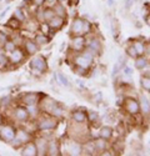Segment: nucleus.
Returning <instances> with one entry per match:
<instances>
[{"label": "nucleus", "instance_id": "nucleus-10", "mask_svg": "<svg viewBox=\"0 0 150 156\" xmlns=\"http://www.w3.org/2000/svg\"><path fill=\"white\" fill-rule=\"evenodd\" d=\"M70 50L73 53H80L85 49L86 45V37L84 35H77V36H71L70 40Z\"/></svg>", "mask_w": 150, "mask_h": 156}, {"label": "nucleus", "instance_id": "nucleus-25", "mask_svg": "<svg viewBox=\"0 0 150 156\" xmlns=\"http://www.w3.org/2000/svg\"><path fill=\"white\" fill-rule=\"evenodd\" d=\"M93 144H94V147H95V151H96V152H104V151L108 150V147H109L108 140L102 139V137H98L96 140H94Z\"/></svg>", "mask_w": 150, "mask_h": 156}, {"label": "nucleus", "instance_id": "nucleus-40", "mask_svg": "<svg viewBox=\"0 0 150 156\" xmlns=\"http://www.w3.org/2000/svg\"><path fill=\"white\" fill-rule=\"evenodd\" d=\"M98 119H99V115H98L96 111H89L88 112V121L91 122L93 125L95 122H98Z\"/></svg>", "mask_w": 150, "mask_h": 156}, {"label": "nucleus", "instance_id": "nucleus-26", "mask_svg": "<svg viewBox=\"0 0 150 156\" xmlns=\"http://www.w3.org/2000/svg\"><path fill=\"white\" fill-rule=\"evenodd\" d=\"M12 16L16 18V19H18L19 21H21V23H24L25 20L29 18V16H28V11H27V9H24L23 6L16 8V9L14 10V12H12Z\"/></svg>", "mask_w": 150, "mask_h": 156}, {"label": "nucleus", "instance_id": "nucleus-12", "mask_svg": "<svg viewBox=\"0 0 150 156\" xmlns=\"http://www.w3.org/2000/svg\"><path fill=\"white\" fill-rule=\"evenodd\" d=\"M70 60L75 66H79V68H83L86 70H89L93 65V62L90 60H88L81 53H73V56L70 58Z\"/></svg>", "mask_w": 150, "mask_h": 156}, {"label": "nucleus", "instance_id": "nucleus-34", "mask_svg": "<svg viewBox=\"0 0 150 156\" xmlns=\"http://www.w3.org/2000/svg\"><path fill=\"white\" fill-rule=\"evenodd\" d=\"M43 16H44V21H49L52 18H54L55 16V12H54L53 8L44 6L43 8Z\"/></svg>", "mask_w": 150, "mask_h": 156}, {"label": "nucleus", "instance_id": "nucleus-52", "mask_svg": "<svg viewBox=\"0 0 150 156\" xmlns=\"http://www.w3.org/2000/svg\"><path fill=\"white\" fill-rule=\"evenodd\" d=\"M68 2H70V0H58V3H61V4H65Z\"/></svg>", "mask_w": 150, "mask_h": 156}, {"label": "nucleus", "instance_id": "nucleus-46", "mask_svg": "<svg viewBox=\"0 0 150 156\" xmlns=\"http://www.w3.org/2000/svg\"><path fill=\"white\" fill-rule=\"evenodd\" d=\"M124 6H125V9H130L131 6H133V4L135 3V0H124Z\"/></svg>", "mask_w": 150, "mask_h": 156}, {"label": "nucleus", "instance_id": "nucleus-55", "mask_svg": "<svg viewBox=\"0 0 150 156\" xmlns=\"http://www.w3.org/2000/svg\"><path fill=\"white\" fill-rule=\"evenodd\" d=\"M3 2H4V0H0V4H2V3H3Z\"/></svg>", "mask_w": 150, "mask_h": 156}, {"label": "nucleus", "instance_id": "nucleus-9", "mask_svg": "<svg viewBox=\"0 0 150 156\" xmlns=\"http://www.w3.org/2000/svg\"><path fill=\"white\" fill-rule=\"evenodd\" d=\"M35 142V146H36V150H38V156H45L46 155V151H48V144H49V139L45 137L43 134H38L36 136H34V140Z\"/></svg>", "mask_w": 150, "mask_h": 156}, {"label": "nucleus", "instance_id": "nucleus-54", "mask_svg": "<svg viewBox=\"0 0 150 156\" xmlns=\"http://www.w3.org/2000/svg\"><path fill=\"white\" fill-rule=\"evenodd\" d=\"M145 76L150 77V69H149V70H146V73H145Z\"/></svg>", "mask_w": 150, "mask_h": 156}, {"label": "nucleus", "instance_id": "nucleus-18", "mask_svg": "<svg viewBox=\"0 0 150 156\" xmlns=\"http://www.w3.org/2000/svg\"><path fill=\"white\" fill-rule=\"evenodd\" d=\"M48 24H49V27H50V29H52L53 31H59L60 29H62V27L65 25V23H66V19L65 18H61V16H58V15H55L54 18H52L49 21H46Z\"/></svg>", "mask_w": 150, "mask_h": 156}, {"label": "nucleus", "instance_id": "nucleus-11", "mask_svg": "<svg viewBox=\"0 0 150 156\" xmlns=\"http://www.w3.org/2000/svg\"><path fill=\"white\" fill-rule=\"evenodd\" d=\"M21 48L24 49L25 54H27L28 56H33V55L38 54V53H39V50H40V48L38 46V44L33 40V37L31 39L24 37V40L21 43Z\"/></svg>", "mask_w": 150, "mask_h": 156}, {"label": "nucleus", "instance_id": "nucleus-22", "mask_svg": "<svg viewBox=\"0 0 150 156\" xmlns=\"http://www.w3.org/2000/svg\"><path fill=\"white\" fill-rule=\"evenodd\" d=\"M49 115H52V116H54L55 119L60 120V119L64 118V115H65V109H64V106H62L59 101H56V104L53 106V109L50 110Z\"/></svg>", "mask_w": 150, "mask_h": 156}, {"label": "nucleus", "instance_id": "nucleus-15", "mask_svg": "<svg viewBox=\"0 0 150 156\" xmlns=\"http://www.w3.org/2000/svg\"><path fill=\"white\" fill-rule=\"evenodd\" d=\"M46 155H49V156H59V155H61V146H60V142H59L55 137L49 139Z\"/></svg>", "mask_w": 150, "mask_h": 156}, {"label": "nucleus", "instance_id": "nucleus-19", "mask_svg": "<svg viewBox=\"0 0 150 156\" xmlns=\"http://www.w3.org/2000/svg\"><path fill=\"white\" fill-rule=\"evenodd\" d=\"M71 121L78 124H85L88 121V114L84 109H77L71 112Z\"/></svg>", "mask_w": 150, "mask_h": 156}, {"label": "nucleus", "instance_id": "nucleus-6", "mask_svg": "<svg viewBox=\"0 0 150 156\" xmlns=\"http://www.w3.org/2000/svg\"><path fill=\"white\" fill-rule=\"evenodd\" d=\"M44 95L40 94V93H25V94H21L19 96V100L18 102L19 104H23L25 106H30V105H39V102L41 100Z\"/></svg>", "mask_w": 150, "mask_h": 156}, {"label": "nucleus", "instance_id": "nucleus-1", "mask_svg": "<svg viewBox=\"0 0 150 156\" xmlns=\"http://www.w3.org/2000/svg\"><path fill=\"white\" fill-rule=\"evenodd\" d=\"M36 124V130L38 133H44V131H53L58 126V119H55L54 116L41 112L38 118L35 119Z\"/></svg>", "mask_w": 150, "mask_h": 156}, {"label": "nucleus", "instance_id": "nucleus-23", "mask_svg": "<svg viewBox=\"0 0 150 156\" xmlns=\"http://www.w3.org/2000/svg\"><path fill=\"white\" fill-rule=\"evenodd\" d=\"M139 105H140V111L143 112V115L150 116V101L145 95L139 96Z\"/></svg>", "mask_w": 150, "mask_h": 156}, {"label": "nucleus", "instance_id": "nucleus-33", "mask_svg": "<svg viewBox=\"0 0 150 156\" xmlns=\"http://www.w3.org/2000/svg\"><path fill=\"white\" fill-rule=\"evenodd\" d=\"M131 45L135 48L138 54H139V55H144V53H145V43L143 40H135Z\"/></svg>", "mask_w": 150, "mask_h": 156}, {"label": "nucleus", "instance_id": "nucleus-42", "mask_svg": "<svg viewBox=\"0 0 150 156\" xmlns=\"http://www.w3.org/2000/svg\"><path fill=\"white\" fill-rule=\"evenodd\" d=\"M9 39H10V36H9L6 33H4V31L0 30V45L3 46V45H4V43H5V41H8Z\"/></svg>", "mask_w": 150, "mask_h": 156}, {"label": "nucleus", "instance_id": "nucleus-7", "mask_svg": "<svg viewBox=\"0 0 150 156\" xmlns=\"http://www.w3.org/2000/svg\"><path fill=\"white\" fill-rule=\"evenodd\" d=\"M6 55H8V59H9V62H10L11 66H18V65L23 64L28 56L21 46H18L15 50H12L11 53H9Z\"/></svg>", "mask_w": 150, "mask_h": 156}, {"label": "nucleus", "instance_id": "nucleus-29", "mask_svg": "<svg viewBox=\"0 0 150 156\" xmlns=\"http://www.w3.org/2000/svg\"><path fill=\"white\" fill-rule=\"evenodd\" d=\"M134 60H135V68L138 70H145L148 68V65H149V60L144 55H139L138 58H135Z\"/></svg>", "mask_w": 150, "mask_h": 156}, {"label": "nucleus", "instance_id": "nucleus-3", "mask_svg": "<svg viewBox=\"0 0 150 156\" xmlns=\"http://www.w3.org/2000/svg\"><path fill=\"white\" fill-rule=\"evenodd\" d=\"M29 65H30L31 73L35 76H41V75H44L48 71V61L40 54L33 55L31 59H30V61H29Z\"/></svg>", "mask_w": 150, "mask_h": 156}, {"label": "nucleus", "instance_id": "nucleus-56", "mask_svg": "<svg viewBox=\"0 0 150 156\" xmlns=\"http://www.w3.org/2000/svg\"><path fill=\"white\" fill-rule=\"evenodd\" d=\"M149 101H150V100H149Z\"/></svg>", "mask_w": 150, "mask_h": 156}, {"label": "nucleus", "instance_id": "nucleus-4", "mask_svg": "<svg viewBox=\"0 0 150 156\" xmlns=\"http://www.w3.org/2000/svg\"><path fill=\"white\" fill-rule=\"evenodd\" d=\"M16 127L18 126H15L12 121L9 120L2 124L0 125V140L3 142H6V144H10L16 135Z\"/></svg>", "mask_w": 150, "mask_h": 156}, {"label": "nucleus", "instance_id": "nucleus-35", "mask_svg": "<svg viewBox=\"0 0 150 156\" xmlns=\"http://www.w3.org/2000/svg\"><path fill=\"white\" fill-rule=\"evenodd\" d=\"M55 77L58 79V81L62 85V86H65V87H70V83H69V79L68 77L62 74V73H56V75H55Z\"/></svg>", "mask_w": 150, "mask_h": 156}, {"label": "nucleus", "instance_id": "nucleus-36", "mask_svg": "<svg viewBox=\"0 0 150 156\" xmlns=\"http://www.w3.org/2000/svg\"><path fill=\"white\" fill-rule=\"evenodd\" d=\"M91 30H93V24L89 20L84 19V21H83V34L88 35V34L91 33Z\"/></svg>", "mask_w": 150, "mask_h": 156}, {"label": "nucleus", "instance_id": "nucleus-45", "mask_svg": "<svg viewBox=\"0 0 150 156\" xmlns=\"http://www.w3.org/2000/svg\"><path fill=\"white\" fill-rule=\"evenodd\" d=\"M74 71L77 73V74H79V75H81V76H84V75H86V73L89 71V70L83 69V68H79V66H75V68H74Z\"/></svg>", "mask_w": 150, "mask_h": 156}, {"label": "nucleus", "instance_id": "nucleus-49", "mask_svg": "<svg viewBox=\"0 0 150 156\" xmlns=\"http://www.w3.org/2000/svg\"><path fill=\"white\" fill-rule=\"evenodd\" d=\"M5 121H6V118H5V115H4V111L0 109V125L4 124Z\"/></svg>", "mask_w": 150, "mask_h": 156}, {"label": "nucleus", "instance_id": "nucleus-47", "mask_svg": "<svg viewBox=\"0 0 150 156\" xmlns=\"http://www.w3.org/2000/svg\"><path fill=\"white\" fill-rule=\"evenodd\" d=\"M56 3H58V0H45V6L53 8V6H54Z\"/></svg>", "mask_w": 150, "mask_h": 156}, {"label": "nucleus", "instance_id": "nucleus-30", "mask_svg": "<svg viewBox=\"0 0 150 156\" xmlns=\"http://www.w3.org/2000/svg\"><path fill=\"white\" fill-rule=\"evenodd\" d=\"M112 135H114V133H112V129L110 126H103L102 129L99 130V137L105 139L108 141L112 137Z\"/></svg>", "mask_w": 150, "mask_h": 156}, {"label": "nucleus", "instance_id": "nucleus-38", "mask_svg": "<svg viewBox=\"0 0 150 156\" xmlns=\"http://www.w3.org/2000/svg\"><path fill=\"white\" fill-rule=\"evenodd\" d=\"M140 83H141V87L145 90V91L150 93V77H148V76L144 75V76L141 77Z\"/></svg>", "mask_w": 150, "mask_h": 156}, {"label": "nucleus", "instance_id": "nucleus-8", "mask_svg": "<svg viewBox=\"0 0 150 156\" xmlns=\"http://www.w3.org/2000/svg\"><path fill=\"white\" fill-rule=\"evenodd\" d=\"M124 109L127 111L128 115L130 116H138L140 112V105H139V100H136L135 98H127L124 100Z\"/></svg>", "mask_w": 150, "mask_h": 156}, {"label": "nucleus", "instance_id": "nucleus-20", "mask_svg": "<svg viewBox=\"0 0 150 156\" xmlns=\"http://www.w3.org/2000/svg\"><path fill=\"white\" fill-rule=\"evenodd\" d=\"M20 151L23 156H38V150L34 141H29L27 144H24L20 147Z\"/></svg>", "mask_w": 150, "mask_h": 156}, {"label": "nucleus", "instance_id": "nucleus-16", "mask_svg": "<svg viewBox=\"0 0 150 156\" xmlns=\"http://www.w3.org/2000/svg\"><path fill=\"white\" fill-rule=\"evenodd\" d=\"M83 21L84 19L80 16L74 18L70 25V35L71 36H77V35H84L83 34Z\"/></svg>", "mask_w": 150, "mask_h": 156}, {"label": "nucleus", "instance_id": "nucleus-50", "mask_svg": "<svg viewBox=\"0 0 150 156\" xmlns=\"http://www.w3.org/2000/svg\"><path fill=\"white\" fill-rule=\"evenodd\" d=\"M114 4H115V0H108V5L109 6H112Z\"/></svg>", "mask_w": 150, "mask_h": 156}, {"label": "nucleus", "instance_id": "nucleus-13", "mask_svg": "<svg viewBox=\"0 0 150 156\" xmlns=\"http://www.w3.org/2000/svg\"><path fill=\"white\" fill-rule=\"evenodd\" d=\"M34 134L30 133L29 130H27L24 126H18L16 127V135H15V139L21 144V146L24 144H27L29 141H33L34 140Z\"/></svg>", "mask_w": 150, "mask_h": 156}, {"label": "nucleus", "instance_id": "nucleus-44", "mask_svg": "<svg viewBox=\"0 0 150 156\" xmlns=\"http://www.w3.org/2000/svg\"><path fill=\"white\" fill-rule=\"evenodd\" d=\"M30 3H33L36 8L45 6V0H30Z\"/></svg>", "mask_w": 150, "mask_h": 156}, {"label": "nucleus", "instance_id": "nucleus-39", "mask_svg": "<svg viewBox=\"0 0 150 156\" xmlns=\"http://www.w3.org/2000/svg\"><path fill=\"white\" fill-rule=\"evenodd\" d=\"M125 54H127L129 58H131V59H135V58L139 56V54L136 53V50H135V48L133 45H129L127 48V50H125Z\"/></svg>", "mask_w": 150, "mask_h": 156}, {"label": "nucleus", "instance_id": "nucleus-31", "mask_svg": "<svg viewBox=\"0 0 150 156\" xmlns=\"http://www.w3.org/2000/svg\"><path fill=\"white\" fill-rule=\"evenodd\" d=\"M28 111H29V115H30V119L31 120H35L38 116L41 114V110H40V106L39 105H30V106H27Z\"/></svg>", "mask_w": 150, "mask_h": 156}, {"label": "nucleus", "instance_id": "nucleus-5", "mask_svg": "<svg viewBox=\"0 0 150 156\" xmlns=\"http://www.w3.org/2000/svg\"><path fill=\"white\" fill-rule=\"evenodd\" d=\"M85 49L89 50L94 56H98L102 54L103 51V41L99 36H91V37H86V45Z\"/></svg>", "mask_w": 150, "mask_h": 156}, {"label": "nucleus", "instance_id": "nucleus-32", "mask_svg": "<svg viewBox=\"0 0 150 156\" xmlns=\"http://www.w3.org/2000/svg\"><path fill=\"white\" fill-rule=\"evenodd\" d=\"M18 48V44L12 40V39H9L8 41H5L4 43V45H3V49H4V51L6 54H9V53H11L12 50H15Z\"/></svg>", "mask_w": 150, "mask_h": 156}, {"label": "nucleus", "instance_id": "nucleus-27", "mask_svg": "<svg viewBox=\"0 0 150 156\" xmlns=\"http://www.w3.org/2000/svg\"><path fill=\"white\" fill-rule=\"evenodd\" d=\"M53 10H54V12H55V15L66 19V16H68V9H66L65 4L56 3V4L53 6Z\"/></svg>", "mask_w": 150, "mask_h": 156}, {"label": "nucleus", "instance_id": "nucleus-53", "mask_svg": "<svg viewBox=\"0 0 150 156\" xmlns=\"http://www.w3.org/2000/svg\"><path fill=\"white\" fill-rule=\"evenodd\" d=\"M65 46H66V44H65V43H62V44H61V46H60V50L62 51V49H64Z\"/></svg>", "mask_w": 150, "mask_h": 156}, {"label": "nucleus", "instance_id": "nucleus-43", "mask_svg": "<svg viewBox=\"0 0 150 156\" xmlns=\"http://www.w3.org/2000/svg\"><path fill=\"white\" fill-rule=\"evenodd\" d=\"M123 70V73H124V75L125 76H131L133 75V68H130V66H127V65H125V66L121 69Z\"/></svg>", "mask_w": 150, "mask_h": 156}, {"label": "nucleus", "instance_id": "nucleus-51", "mask_svg": "<svg viewBox=\"0 0 150 156\" xmlns=\"http://www.w3.org/2000/svg\"><path fill=\"white\" fill-rule=\"evenodd\" d=\"M145 23H146V24L149 25V27H150V14H149V15L145 18Z\"/></svg>", "mask_w": 150, "mask_h": 156}, {"label": "nucleus", "instance_id": "nucleus-17", "mask_svg": "<svg viewBox=\"0 0 150 156\" xmlns=\"http://www.w3.org/2000/svg\"><path fill=\"white\" fill-rule=\"evenodd\" d=\"M39 25H40L39 21H38L34 16H30V18H28L27 20L23 23V28L25 29V31H27V33L35 34V33L39 31Z\"/></svg>", "mask_w": 150, "mask_h": 156}, {"label": "nucleus", "instance_id": "nucleus-21", "mask_svg": "<svg viewBox=\"0 0 150 156\" xmlns=\"http://www.w3.org/2000/svg\"><path fill=\"white\" fill-rule=\"evenodd\" d=\"M33 40L38 44V46L41 48V46L48 45V44L50 43V40H52V37H50L49 35H46V34H43V33H40V31H38V33L34 34Z\"/></svg>", "mask_w": 150, "mask_h": 156}, {"label": "nucleus", "instance_id": "nucleus-41", "mask_svg": "<svg viewBox=\"0 0 150 156\" xmlns=\"http://www.w3.org/2000/svg\"><path fill=\"white\" fill-rule=\"evenodd\" d=\"M118 21L114 19V18H111L110 19V28H111V33L112 34H118V24H116Z\"/></svg>", "mask_w": 150, "mask_h": 156}, {"label": "nucleus", "instance_id": "nucleus-28", "mask_svg": "<svg viewBox=\"0 0 150 156\" xmlns=\"http://www.w3.org/2000/svg\"><path fill=\"white\" fill-rule=\"evenodd\" d=\"M6 27L8 28H10L11 30H14V31H19L20 29H23V23L21 21H19L16 18H14V16H12L11 15V18L6 21Z\"/></svg>", "mask_w": 150, "mask_h": 156}, {"label": "nucleus", "instance_id": "nucleus-37", "mask_svg": "<svg viewBox=\"0 0 150 156\" xmlns=\"http://www.w3.org/2000/svg\"><path fill=\"white\" fill-rule=\"evenodd\" d=\"M39 31H40V33H43V34H46V35H49L50 33H54L52 29H50L49 24H48L46 21L40 23V25H39Z\"/></svg>", "mask_w": 150, "mask_h": 156}, {"label": "nucleus", "instance_id": "nucleus-14", "mask_svg": "<svg viewBox=\"0 0 150 156\" xmlns=\"http://www.w3.org/2000/svg\"><path fill=\"white\" fill-rule=\"evenodd\" d=\"M65 154L68 155H81L83 154V145L79 142V140L70 139L66 142Z\"/></svg>", "mask_w": 150, "mask_h": 156}, {"label": "nucleus", "instance_id": "nucleus-24", "mask_svg": "<svg viewBox=\"0 0 150 156\" xmlns=\"http://www.w3.org/2000/svg\"><path fill=\"white\" fill-rule=\"evenodd\" d=\"M14 104H15V101H14L12 95L8 94V95H5V96H3L2 99H0V109H2L3 111L8 110L9 108H11L12 105H14Z\"/></svg>", "mask_w": 150, "mask_h": 156}, {"label": "nucleus", "instance_id": "nucleus-2", "mask_svg": "<svg viewBox=\"0 0 150 156\" xmlns=\"http://www.w3.org/2000/svg\"><path fill=\"white\" fill-rule=\"evenodd\" d=\"M8 110L11 111V116H12V121H16L20 125H24L25 122H28L30 120V115L29 111L27 109V106L23 105V104H14L11 108H9Z\"/></svg>", "mask_w": 150, "mask_h": 156}, {"label": "nucleus", "instance_id": "nucleus-48", "mask_svg": "<svg viewBox=\"0 0 150 156\" xmlns=\"http://www.w3.org/2000/svg\"><path fill=\"white\" fill-rule=\"evenodd\" d=\"M9 10H10V6H6V8H5V9H4L2 12H0V20L5 18V15L8 14V11H9Z\"/></svg>", "mask_w": 150, "mask_h": 156}]
</instances>
